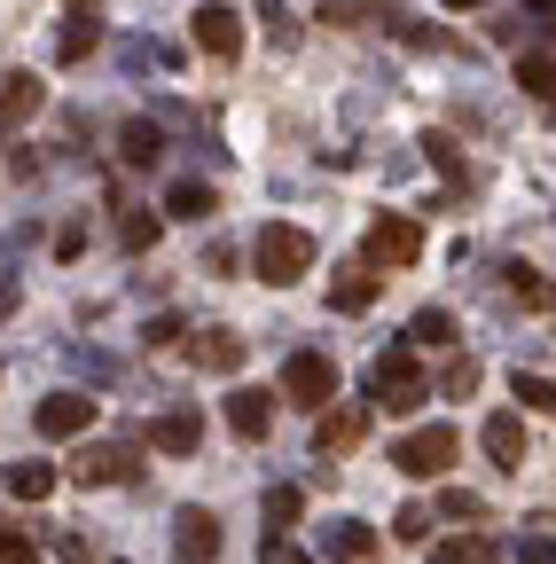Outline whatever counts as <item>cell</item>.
I'll return each mask as SVG.
<instances>
[{"instance_id": "obj_5", "label": "cell", "mask_w": 556, "mask_h": 564, "mask_svg": "<svg viewBox=\"0 0 556 564\" xmlns=\"http://www.w3.org/2000/svg\"><path fill=\"white\" fill-rule=\"evenodd\" d=\"M188 40L212 55V63H236V55H243V17L228 9V0H204V9L188 17Z\"/></svg>"}, {"instance_id": "obj_14", "label": "cell", "mask_w": 556, "mask_h": 564, "mask_svg": "<svg viewBox=\"0 0 556 564\" xmlns=\"http://www.w3.org/2000/svg\"><path fill=\"white\" fill-rule=\"evenodd\" d=\"M72 470H79V486H118V478H133V447L126 440L118 447H87Z\"/></svg>"}, {"instance_id": "obj_35", "label": "cell", "mask_w": 556, "mask_h": 564, "mask_svg": "<svg viewBox=\"0 0 556 564\" xmlns=\"http://www.w3.org/2000/svg\"><path fill=\"white\" fill-rule=\"evenodd\" d=\"M439 9H486V0H439Z\"/></svg>"}, {"instance_id": "obj_11", "label": "cell", "mask_w": 556, "mask_h": 564, "mask_svg": "<svg viewBox=\"0 0 556 564\" xmlns=\"http://www.w3.org/2000/svg\"><path fill=\"white\" fill-rule=\"evenodd\" d=\"M228 432H236V440H266V432H274V400L251 392V384H236V392H228Z\"/></svg>"}, {"instance_id": "obj_22", "label": "cell", "mask_w": 556, "mask_h": 564, "mask_svg": "<svg viewBox=\"0 0 556 564\" xmlns=\"http://www.w3.org/2000/svg\"><path fill=\"white\" fill-rule=\"evenodd\" d=\"M517 87L556 110V55H517Z\"/></svg>"}, {"instance_id": "obj_30", "label": "cell", "mask_w": 556, "mask_h": 564, "mask_svg": "<svg viewBox=\"0 0 556 564\" xmlns=\"http://www.w3.org/2000/svg\"><path fill=\"white\" fill-rule=\"evenodd\" d=\"M424 158H432V173H447V181H462V150L447 133H424Z\"/></svg>"}, {"instance_id": "obj_3", "label": "cell", "mask_w": 556, "mask_h": 564, "mask_svg": "<svg viewBox=\"0 0 556 564\" xmlns=\"http://www.w3.org/2000/svg\"><path fill=\"white\" fill-rule=\"evenodd\" d=\"M455 455H462L455 423H424V432L392 440V470H407V478H439V470H455Z\"/></svg>"}, {"instance_id": "obj_18", "label": "cell", "mask_w": 556, "mask_h": 564, "mask_svg": "<svg viewBox=\"0 0 556 564\" xmlns=\"http://www.w3.org/2000/svg\"><path fill=\"white\" fill-rule=\"evenodd\" d=\"M298 510H306L298 486H274V494H266V510H259V518H266V549H283V533L298 525Z\"/></svg>"}, {"instance_id": "obj_2", "label": "cell", "mask_w": 556, "mask_h": 564, "mask_svg": "<svg viewBox=\"0 0 556 564\" xmlns=\"http://www.w3.org/2000/svg\"><path fill=\"white\" fill-rule=\"evenodd\" d=\"M424 361H415V345H392V352H377V369H369V400L377 408H392V415H415L424 408Z\"/></svg>"}, {"instance_id": "obj_19", "label": "cell", "mask_w": 556, "mask_h": 564, "mask_svg": "<svg viewBox=\"0 0 556 564\" xmlns=\"http://www.w3.org/2000/svg\"><path fill=\"white\" fill-rule=\"evenodd\" d=\"M0 110H9V126H24L40 110V79H32V70H9V79H0Z\"/></svg>"}, {"instance_id": "obj_34", "label": "cell", "mask_w": 556, "mask_h": 564, "mask_svg": "<svg viewBox=\"0 0 556 564\" xmlns=\"http://www.w3.org/2000/svg\"><path fill=\"white\" fill-rule=\"evenodd\" d=\"M9 564H40V549H32V541H17V525H9Z\"/></svg>"}, {"instance_id": "obj_29", "label": "cell", "mask_w": 556, "mask_h": 564, "mask_svg": "<svg viewBox=\"0 0 556 564\" xmlns=\"http://www.w3.org/2000/svg\"><path fill=\"white\" fill-rule=\"evenodd\" d=\"M439 392H447V400H462V392H478V361H470V352H455V361L439 369Z\"/></svg>"}, {"instance_id": "obj_7", "label": "cell", "mask_w": 556, "mask_h": 564, "mask_svg": "<svg viewBox=\"0 0 556 564\" xmlns=\"http://www.w3.org/2000/svg\"><path fill=\"white\" fill-rule=\"evenodd\" d=\"M32 423H40V440H79V432H95V400L87 392H47L32 408Z\"/></svg>"}, {"instance_id": "obj_6", "label": "cell", "mask_w": 556, "mask_h": 564, "mask_svg": "<svg viewBox=\"0 0 556 564\" xmlns=\"http://www.w3.org/2000/svg\"><path fill=\"white\" fill-rule=\"evenodd\" d=\"M415 251H424V236H415V220H400V212H384V220L369 228V243H361V259L384 274V267H415Z\"/></svg>"}, {"instance_id": "obj_16", "label": "cell", "mask_w": 556, "mask_h": 564, "mask_svg": "<svg viewBox=\"0 0 556 564\" xmlns=\"http://www.w3.org/2000/svg\"><path fill=\"white\" fill-rule=\"evenodd\" d=\"M196 369L236 377V369H243V337H236V329H204V337H196Z\"/></svg>"}, {"instance_id": "obj_10", "label": "cell", "mask_w": 556, "mask_h": 564, "mask_svg": "<svg viewBox=\"0 0 556 564\" xmlns=\"http://www.w3.org/2000/svg\"><path fill=\"white\" fill-rule=\"evenodd\" d=\"M95 47H102V9H95V0H79V9L63 17V32H55V55L79 63V55H95Z\"/></svg>"}, {"instance_id": "obj_31", "label": "cell", "mask_w": 556, "mask_h": 564, "mask_svg": "<svg viewBox=\"0 0 556 564\" xmlns=\"http://www.w3.org/2000/svg\"><path fill=\"white\" fill-rule=\"evenodd\" d=\"M157 228H165L157 212H126V251H150V243H157Z\"/></svg>"}, {"instance_id": "obj_33", "label": "cell", "mask_w": 556, "mask_h": 564, "mask_svg": "<svg viewBox=\"0 0 556 564\" xmlns=\"http://www.w3.org/2000/svg\"><path fill=\"white\" fill-rule=\"evenodd\" d=\"M447 518H486V502H478V494H462V486H455V494H447Z\"/></svg>"}, {"instance_id": "obj_23", "label": "cell", "mask_w": 556, "mask_h": 564, "mask_svg": "<svg viewBox=\"0 0 556 564\" xmlns=\"http://www.w3.org/2000/svg\"><path fill=\"white\" fill-rule=\"evenodd\" d=\"M165 212H173V220H212V212H220V196L204 188V181H181V188L165 196Z\"/></svg>"}, {"instance_id": "obj_24", "label": "cell", "mask_w": 556, "mask_h": 564, "mask_svg": "<svg viewBox=\"0 0 556 564\" xmlns=\"http://www.w3.org/2000/svg\"><path fill=\"white\" fill-rule=\"evenodd\" d=\"M432 564H502V556H494V541L462 533V541H439V549H432Z\"/></svg>"}, {"instance_id": "obj_8", "label": "cell", "mask_w": 556, "mask_h": 564, "mask_svg": "<svg viewBox=\"0 0 556 564\" xmlns=\"http://www.w3.org/2000/svg\"><path fill=\"white\" fill-rule=\"evenodd\" d=\"M220 556V518L212 510H181L173 518V564H212Z\"/></svg>"}, {"instance_id": "obj_28", "label": "cell", "mask_w": 556, "mask_h": 564, "mask_svg": "<svg viewBox=\"0 0 556 564\" xmlns=\"http://www.w3.org/2000/svg\"><path fill=\"white\" fill-rule=\"evenodd\" d=\"M392 541H407V549H424V541H432V510H424V502H407V510L392 518Z\"/></svg>"}, {"instance_id": "obj_15", "label": "cell", "mask_w": 556, "mask_h": 564, "mask_svg": "<svg viewBox=\"0 0 556 564\" xmlns=\"http://www.w3.org/2000/svg\"><path fill=\"white\" fill-rule=\"evenodd\" d=\"M377 291H384V274H377V267H353V274H337V282H329V306H337V314H369Z\"/></svg>"}, {"instance_id": "obj_32", "label": "cell", "mask_w": 556, "mask_h": 564, "mask_svg": "<svg viewBox=\"0 0 556 564\" xmlns=\"http://www.w3.org/2000/svg\"><path fill=\"white\" fill-rule=\"evenodd\" d=\"M502 282H510V291H517V299H541V274H533L525 259H510V267H502Z\"/></svg>"}, {"instance_id": "obj_9", "label": "cell", "mask_w": 556, "mask_h": 564, "mask_svg": "<svg viewBox=\"0 0 556 564\" xmlns=\"http://www.w3.org/2000/svg\"><path fill=\"white\" fill-rule=\"evenodd\" d=\"M361 432H369V408H361V400H353V408H329V415L314 423V455H321V463H329V455H353Z\"/></svg>"}, {"instance_id": "obj_12", "label": "cell", "mask_w": 556, "mask_h": 564, "mask_svg": "<svg viewBox=\"0 0 556 564\" xmlns=\"http://www.w3.org/2000/svg\"><path fill=\"white\" fill-rule=\"evenodd\" d=\"M142 447H157V455H196L204 447V423L181 408V415H157L150 432H142Z\"/></svg>"}, {"instance_id": "obj_17", "label": "cell", "mask_w": 556, "mask_h": 564, "mask_svg": "<svg viewBox=\"0 0 556 564\" xmlns=\"http://www.w3.org/2000/svg\"><path fill=\"white\" fill-rule=\"evenodd\" d=\"M329 556H337V564H377V533H369L361 518H337V525H329Z\"/></svg>"}, {"instance_id": "obj_25", "label": "cell", "mask_w": 556, "mask_h": 564, "mask_svg": "<svg viewBox=\"0 0 556 564\" xmlns=\"http://www.w3.org/2000/svg\"><path fill=\"white\" fill-rule=\"evenodd\" d=\"M510 400H525V408L556 415V377H533V369H517V377H510Z\"/></svg>"}, {"instance_id": "obj_1", "label": "cell", "mask_w": 556, "mask_h": 564, "mask_svg": "<svg viewBox=\"0 0 556 564\" xmlns=\"http://www.w3.org/2000/svg\"><path fill=\"white\" fill-rule=\"evenodd\" d=\"M251 267H259V282L291 291V282L314 267V236H306V228H291V220H266V228H259V243H251Z\"/></svg>"}, {"instance_id": "obj_21", "label": "cell", "mask_w": 556, "mask_h": 564, "mask_svg": "<svg viewBox=\"0 0 556 564\" xmlns=\"http://www.w3.org/2000/svg\"><path fill=\"white\" fill-rule=\"evenodd\" d=\"M47 494H55L47 463H9V502H47Z\"/></svg>"}, {"instance_id": "obj_4", "label": "cell", "mask_w": 556, "mask_h": 564, "mask_svg": "<svg viewBox=\"0 0 556 564\" xmlns=\"http://www.w3.org/2000/svg\"><path fill=\"white\" fill-rule=\"evenodd\" d=\"M283 400L329 415V400H337V361H329V352H291V361H283Z\"/></svg>"}, {"instance_id": "obj_26", "label": "cell", "mask_w": 556, "mask_h": 564, "mask_svg": "<svg viewBox=\"0 0 556 564\" xmlns=\"http://www.w3.org/2000/svg\"><path fill=\"white\" fill-rule=\"evenodd\" d=\"M407 345H455V314H439V306H424L407 322Z\"/></svg>"}, {"instance_id": "obj_13", "label": "cell", "mask_w": 556, "mask_h": 564, "mask_svg": "<svg viewBox=\"0 0 556 564\" xmlns=\"http://www.w3.org/2000/svg\"><path fill=\"white\" fill-rule=\"evenodd\" d=\"M478 440H486V455H494V470H517V463H525V423H517L510 408H502V415H486V432H478Z\"/></svg>"}, {"instance_id": "obj_27", "label": "cell", "mask_w": 556, "mask_h": 564, "mask_svg": "<svg viewBox=\"0 0 556 564\" xmlns=\"http://www.w3.org/2000/svg\"><path fill=\"white\" fill-rule=\"evenodd\" d=\"M321 24H392V9H377V0H329Z\"/></svg>"}, {"instance_id": "obj_20", "label": "cell", "mask_w": 556, "mask_h": 564, "mask_svg": "<svg viewBox=\"0 0 556 564\" xmlns=\"http://www.w3.org/2000/svg\"><path fill=\"white\" fill-rule=\"evenodd\" d=\"M157 150H165V133H157V126H142V118L118 126V158H126V165H157Z\"/></svg>"}]
</instances>
